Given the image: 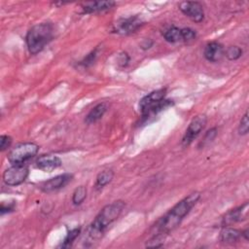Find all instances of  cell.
<instances>
[{
  "label": "cell",
  "mask_w": 249,
  "mask_h": 249,
  "mask_svg": "<svg viewBox=\"0 0 249 249\" xmlns=\"http://www.w3.org/2000/svg\"><path fill=\"white\" fill-rule=\"evenodd\" d=\"M96 57H97V49L93 50L89 54H87V56H85L84 59L80 61V65H82L83 67H89L94 63Z\"/></svg>",
  "instance_id": "23"
},
{
  "label": "cell",
  "mask_w": 249,
  "mask_h": 249,
  "mask_svg": "<svg viewBox=\"0 0 249 249\" xmlns=\"http://www.w3.org/2000/svg\"><path fill=\"white\" fill-rule=\"evenodd\" d=\"M224 54H226L227 58L230 60H236L241 56L242 50L237 46H231L226 50Z\"/></svg>",
  "instance_id": "21"
},
{
  "label": "cell",
  "mask_w": 249,
  "mask_h": 249,
  "mask_svg": "<svg viewBox=\"0 0 249 249\" xmlns=\"http://www.w3.org/2000/svg\"><path fill=\"white\" fill-rule=\"evenodd\" d=\"M15 207H16V203L14 201L8 202L7 204L5 202H2L1 206H0V212H1V214L11 212V211H14Z\"/></svg>",
  "instance_id": "27"
},
{
  "label": "cell",
  "mask_w": 249,
  "mask_h": 249,
  "mask_svg": "<svg viewBox=\"0 0 249 249\" xmlns=\"http://www.w3.org/2000/svg\"><path fill=\"white\" fill-rule=\"evenodd\" d=\"M11 143H12V137L11 136L6 135V134H3V135L0 136V149H1L2 152L7 150L11 146Z\"/></svg>",
  "instance_id": "25"
},
{
  "label": "cell",
  "mask_w": 249,
  "mask_h": 249,
  "mask_svg": "<svg viewBox=\"0 0 249 249\" xmlns=\"http://www.w3.org/2000/svg\"><path fill=\"white\" fill-rule=\"evenodd\" d=\"M124 202L122 200H116L110 204L104 206L94 220L90 223L87 230L86 243L92 244L100 239L105 232L109 225H111L122 213L124 208Z\"/></svg>",
  "instance_id": "2"
},
{
  "label": "cell",
  "mask_w": 249,
  "mask_h": 249,
  "mask_svg": "<svg viewBox=\"0 0 249 249\" xmlns=\"http://www.w3.org/2000/svg\"><path fill=\"white\" fill-rule=\"evenodd\" d=\"M113 177H114L113 170L108 169V170L101 171L96 177V181H95V185H94L95 189L100 190V189L104 188L106 185H108L112 181Z\"/></svg>",
  "instance_id": "17"
},
{
  "label": "cell",
  "mask_w": 249,
  "mask_h": 249,
  "mask_svg": "<svg viewBox=\"0 0 249 249\" xmlns=\"http://www.w3.org/2000/svg\"><path fill=\"white\" fill-rule=\"evenodd\" d=\"M203 53H204V57L208 61L217 62L223 57L225 51L222 44L218 42H210L205 46Z\"/></svg>",
  "instance_id": "13"
},
{
  "label": "cell",
  "mask_w": 249,
  "mask_h": 249,
  "mask_svg": "<svg viewBox=\"0 0 249 249\" xmlns=\"http://www.w3.org/2000/svg\"><path fill=\"white\" fill-rule=\"evenodd\" d=\"M107 108H108V105H107L106 103H104V102L95 105V106L88 113V115L86 116L85 122H86L87 124H89L96 123L97 121H99V120L103 117V115H104L105 112L107 111Z\"/></svg>",
  "instance_id": "16"
},
{
  "label": "cell",
  "mask_w": 249,
  "mask_h": 249,
  "mask_svg": "<svg viewBox=\"0 0 249 249\" xmlns=\"http://www.w3.org/2000/svg\"><path fill=\"white\" fill-rule=\"evenodd\" d=\"M87 196V189L85 186H80L75 189L72 195V202L74 205H80Z\"/></svg>",
  "instance_id": "19"
},
{
  "label": "cell",
  "mask_w": 249,
  "mask_h": 249,
  "mask_svg": "<svg viewBox=\"0 0 249 249\" xmlns=\"http://www.w3.org/2000/svg\"><path fill=\"white\" fill-rule=\"evenodd\" d=\"M61 165V160L53 155H42L36 160V166L47 172H51Z\"/></svg>",
  "instance_id": "12"
},
{
  "label": "cell",
  "mask_w": 249,
  "mask_h": 249,
  "mask_svg": "<svg viewBox=\"0 0 249 249\" xmlns=\"http://www.w3.org/2000/svg\"><path fill=\"white\" fill-rule=\"evenodd\" d=\"M81 232V228H75L73 230H71L70 231H68L67 235L65 236L64 240L62 241V243L60 244V247L62 248H67L70 247L72 245V243L74 242V240L78 237V235Z\"/></svg>",
  "instance_id": "20"
},
{
  "label": "cell",
  "mask_w": 249,
  "mask_h": 249,
  "mask_svg": "<svg viewBox=\"0 0 249 249\" xmlns=\"http://www.w3.org/2000/svg\"><path fill=\"white\" fill-rule=\"evenodd\" d=\"M241 237V231L231 228L230 226H226L220 233V241L226 244H232L239 240Z\"/></svg>",
  "instance_id": "15"
},
{
  "label": "cell",
  "mask_w": 249,
  "mask_h": 249,
  "mask_svg": "<svg viewBox=\"0 0 249 249\" xmlns=\"http://www.w3.org/2000/svg\"><path fill=\"white\" fill-rule=\"evenodd\" d=\"M179 10L195 22H200L204 18L203 7L196 1H185L179 4Z\"/></svg>",
  "instance_id": "8"
},
{
  "label": "cell",
  "mask_w": 249,
  "mask_h": 249,
  "mask_svg": "<svg viewBox=\"0 0 249 249\" xmlns=\"http://www.w3.org/2000/svg\"><path fill=\"white\" fill-rule=\"evenodd\" d=\"M129 61V56L126 53H122L120 54V59H119V63L122 65V66H125L127 64V62Z\"/></svg>",
  "instance_id": "28"
},
{
  "label": "cell",
  "mask_w": 249,
  "mask_h": 249,
  "mask_svg": "<svg viewBox=\"0 0 249 249\" xmlns=\"http://www.w3.org/2000/svg\"><path fill=\"white\" fill-rule=\"evenodd\" d=\"M28 168L23 164H13L3 173V181L8 186H18L25 181L28 176Z\"/></svg>",
  "instance_id": "5"
},
{
  "label": "cell",
  "mask_w": 249,
  "mask_h": 249,
  "mask_svg": "<svg viewBox=\"0 0 249 249\" xmlns=\"http://www.w3.org/2000/svg\"><path fill=\"white\" fill-rule=\"evenodd\" d=\"M54 28L51 22L33 25L27 32L25 41L28 51L32 54L40 53L53 38Z\"/></svg>",
  "instance_id": "3"
},
{
  "label": "cell",
  "mask_w": 249,
  "mask_h": 249,
  "mask_svg": "<svg viewBox=\"0 0 249 249\" xmlns=\"http://www.w3.org/2000/svg\"><path fill=\"white\" fill-rule=\"evenodd\" d=\"M200 197L198 192H194L177 202L168 212L160 218L152 227L151 231L154 235L163 236L164 234L175 230L184 217L191 211Z\"/></svg>",
  "instance_id": "1"
},
{
  "label": "cell",
  "mask_w": 249,
  "mask_h": 249,
  "mask_svg": "<svg viewBox=\"0 0 249 249\" xmlns=\"http://www.w3.org/2000/svg\"><path fill=\"white\" fill-rule=\"evenodd\" d=\"M182 36H183V41H191L194 40L196 36L195 30L186 27V28H182Z\"/></svg>",
  "instance_id": "26"
},
{
  "label": "cell",
  "mask_w": 249,
  "mask_h": 249,
  "mask_svg": "<svg viewBox=\"0 0 249 249\" xmlns=\"http://www.w3.org/2000/svg\"><path fill=\"white\" fill-rule=\"evenodd\" d=\"M165 94H166V89H160L154 90V91L150 92L149 94H147L146 96H144L140 100V103H139V108L141 110V114L146 112L147 110H149L151 107H153L154 105L159 103L160 100L164 99Z\"/></svg>",
  "instance_id": "10"
},
{
  "label": "cell",
  "mask_w": 249,
  "mask_h": 249,
  "mask_svg": "<svg viewBox=\"0 0 249 249\" xmlns=\"http://www.w3.org/2000/svg\"><path fill=\"white\" fill-rule=\"evenodd\" d=\"M216 135H217L216 127H213V128H210L209 130H207V132L204 134L201 142L199 143V148H202L205 145H208L210 142H212L214 140V138L216 137Z\"/></svg>",
  "instance_id": "22"
},
{
  "label": "cell",
  "mask_w": 249,
  "mask_h": 249,
  "mask_svg": "<svg viewBox=\"0 0 249 249\" xmlns=\"http://www.w3.org/2000/svg\"><path fill=\"white\" fill-rule=\"evenodd\" d=\"M152 45H153V41H152V40H150V39H148V40H145V41L141 44V47H142V49L146 50V49L151 48V47H152Z\"/></svg>",
  "instance_id": "29"
},
{
  "label": "cell",
  "mask_w": 249,
  "mask_h": 249,
  "mask_svg": "<svg viewBox=\"0 0 249 249\" xmlns=\"http://www.w3.org/2000/svg\"><path fill=\"white\" fill-rule=\"evenodd\" d=\"M72 178H73V175L70 173H63V174L57 175L55 177H53L45 181L41 185V190L45 193H51V192L59 190L65 187L69 182H71Z\"/></svg>",
  "instance_id": "9"
},
{
  "label": "cell",
  "mask_w": 249,
  "mask_h": 249,
  "mask_svg": "<svg viewBox=\"0 0 249 249\" xmlns=\"http://www.w3.org/2000/svg\"><path fill=\"white\" fill-rule=\"evenodd\" d=\"M247 208H248V203L245 202L244 204L229 211L225 215V217L223 218V221H222V224L224 225V227L231 226L232 224H235V223L240 222L243 219H245V217L247 215Z\"/></svg>",
  "instance_id": "11"
},
{
  "label": "cell",
  "mask_w": 249,
  "mask_h": 249,
  "mask_svg": "<svg viewBox=\"0 0 249 249\" xmlns=\"http://www.w3.org/2000/svg\"><path fill=\"white\" fill-rule=\"evenodd\" d=\"M163 38L169 43H177L183 41L182 28H178L176 26L169 27L163 32Z\"/></svg>",
  "instance_id": "18"
},
{
  "label": "cell",
  "mask_w": 249,
  "mask_h": 249,
  "mask_svg": "<svg viewBox=\"0 0 249 249\" xmlns=\"http://www.w3.org/2000/svg\"><path fill=\"white\" fill-rule=\"evenodd\" d=\"M249 130V121H248V112H245L243 117L240 120L239 126H238V132L240 135H245L248 133Z\"/></svg>",
  "instance_id": "24"
},
{
  "label": "cell",
  "mask_w": 249,
  "mask_h": 249,
  "mask_svg": "<svg viewBox=\"0 0 249 249\" xmlns=\"http://www.w3.org/2000/svg\"><path fill=\"white\" fill-rule=\"evenodd\" d=\"M115 6V2L113 1H94V2H87L82 5V9L86 14H91L96 12L105 11L111 9Z\"/></svg>",
  "instance_id": "14"
},
{
  "label": "cell",
  "mask_w": 249,
  "mask_h": 249,
  "mask_svg": "<svg viewBox=\"0 0 249 249\" xmlns=\"http://www.w3.org/2000/svg\"><path fill=\"white\" fill-rule=\"evenodd\" d=\"M142 24H143V20L137 16L121 18L117 20L116 23H114L113 31L118 34L127 35L135 32Z\"/></svg>",
  "instance_id": "7"
},
{
  "label": "cell",
  "mask_w": 249,
  "mask_h": 249,
  "mask_svg": "<svg viewBox=\"0 0 249 249\" xmlns=\"http://www.w3.org/2000/svg\"><path fill=\"white\" fill-rule=\"evenodd\" d=\"M39 150V146L33 142H23L14 147L8 155L12 164H23L24 161L33 158Z\"/></svg>",
  "instance_id": "4"
},
{
  "label": "cell",
  "mask_w": 249,
  "mask_h": 249,
  "mask_svg": "<svg viewBox=\"0 0 249 249\" xmlns=\"http://www.w3.org/2000/svg\"><path fill=\"white\" fill-rule=\"evenodd\" d=\"M206 124V117L204 115H198L195 117L190 123L182 139V145L184 147L189 146L194 139L200 133Z\"/></svg>",
  "instance_id": "6"
}]
</instances>
